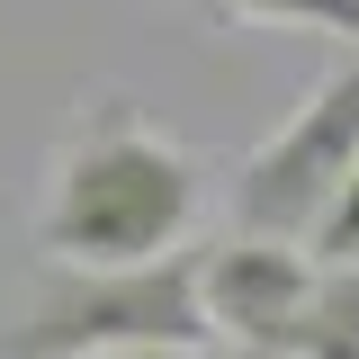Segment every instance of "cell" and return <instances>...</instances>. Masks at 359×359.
<instances>
[{
  "label": "cell",
  "mask_w": 359,
  "mask_h": 359,
  "mask_svg": "<svg viewBox=\"0 0 359 359\" xmlns=\"http://www.w3.org/2000/svg\"><path fill=\"white\" fill-rule=\"evenodd\" d=\"M198 153L171 144L135 99H90L81 126L54 153V189H45L36 243L54 261H153L180 252L198 224Z\"/></svg>",
  "instance_id": "obj_1"
},
{
  "label": "cell",
  "mask_w": 359,
  "mask_h": 359,
  "mask_svg": "<svg viewBox=\"0 0 359 359\" xmlns=\"http://www.w3.org/2000/svg\"><path fill=\"white\" fill-rule=\"evenodd\" d=\"M162 341H216L207 297H198V252L54 261L27 323L0 341V359H108V351H162Z\"/></svg>",
  "instance_id": "obj_2"
},
{
  "label": "cell",
  "mask_w": 359,
  "mask_h": 359,
  "mask_svg": "<svg viewBox=\"0 0 359 359\" xmlns=\"http://www.w3.org/2000/svg\"><path fill=\"white\" fill-rule=\"evenodd\" d=\"M351 162H359V45L306 90V108L233 171V216H243V233L306 243L314 224H323V207H332V189L351 180Z\"/></svg>",
  "instance_id": "obj_3"
},
{
  "label": "cell",
  "mask_w": 359,
  "mask_h": 359,
  "mask_svg": "<svg viewBox=\"0 0 359 359\" xmlns=\"http://www.w3.org/2000/svg\"><path fill=\"white\" fill-rule=\"evenodd\" d=\"M198 297H207V332L233 341V359H297L314 252L278 233H233L216 252H198Z\"/></svg>",
  "instance_id": "obj_4"
},
{
  "label": "cell",
  "mask_w": 359,
  "mask_h": 359,
  "mask_svg": "<svg viewBox=\"0 0 359 359\" xmlns=\"http://www.w3.org/2000/svg\"><path fill=\"white\" fill-rule=\"evenodd\" d=\"M297 359H359V269L314 261V297L297 323Z\"/></svg>",
  "instance_id": "obj_5"
},
{
  "label": "cell",
  "mask_w": 359,
  "mask_h": 359,
  "mask_svg": "<svg viewBox=\"0 0 359 359\" xmlns=\"http://www.w3.org/2000/svg\"><path fill=\"white\" fill-rule=\"evenodd\" d=\"M224 27H314V36L359 45V0H198Z\"/></svg>",
  "instance_id": "obj_6"
},
{
  "label": "cell",
  "mask_w": 359,
  "mask_h": 359,
  "mask_svg": "<svg viewBox=\"0 0 359 359\" xmlns=\"http://www.w3.org/2000/svg\"><path fill=\"white\" fill-rule=\"evenodd\" d=\"M306 252H314V261H351L359 269V162H351V180L332 189V207H323V224L306 233Z\"/></svg>",
  "instance_id": "obj_7"
},
{
  "label": "cell",
  "mask_w": 359,
  "mask_h": 359,
  "mask_svg": "<svg viewBox=\"0 0 359 359\" xmlns=\"http://www.w3.org/2000/svg\"><path fill=\"white\" fill-rule=\"evenodd\" d=\"M108 359H216L207 341H162V351H108Z\"/></svg>",
  "instance_id": "obj_8"
}]
</instances>
